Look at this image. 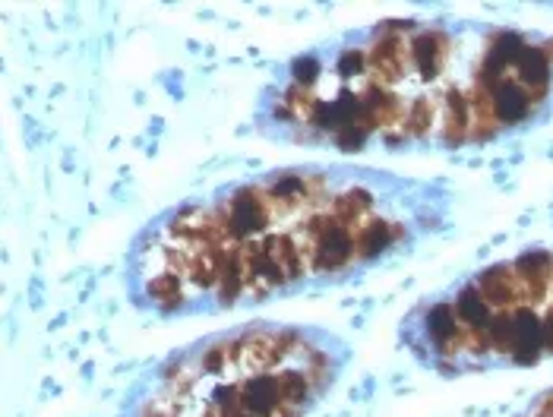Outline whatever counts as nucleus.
Here are the masks:
<instances>
[{
  "label": "nucleus",
  "mask_w": 553,
  "mask_h": 417,
  "mask_svg": "<svg viewBox=\"0 0 553 417\" xmlns=\"http://www.w3.org/2000/svg\"><path fill=\"white\" fill-rule=\"evenodd\" d=\"M332 373L323 335L244 326L177 354L133 417H304Z\"/></svg>",
  "instance_id": "f257e3e1"
},
{
  "label": "nucleus",
  "mask_w": 553,
  "mask_h": 417,
  "mask_svg": "<svg viewBox=\"0 0 553 417\" xmlns=\"http://www.w3.org/2000/svg\"><path fill=\"white\" fill-rule=\"evenodd\" d=\"M544 354V320L531 310L519 307L516 310V345H512L509 361L519 367H535Z\"/></svg>",
  "instance_id": "f03ea898"
},
{
  "label": "nucleus",
  "mask_w": 553,
  "mask_h": 417,
  "mask_svg": "<svg viewBox=\"0 0 553 417\" xmlns=\"http://www.w3.org/2000/svg\"><path fill=\"white\" fill-rule=\"evenodd\" d=\"M427 332L430 342L437 351L449 354L459 348V320H456V307L452 304H433L427 310Z\"/></svg>",
  "instance_id": "7ed1b4c3"
},
{
  "label": "nucleus",
  "mask_w": 553,
  "mask_h": 417,
  "mask_svg": "<svg viewBox=\"0 0 553 417\" xmlns=\"http://www.w3.org/2000/svg\"><path fill=\"white\" fill-rule=\"evenodd\" d=\"M490 304L484 301V294L478 291V285H465L459 291V301H456V320L465 323L471 332H478V342H481V335L490 323Z\"/></svg>",
  "instance_id": "20e7f679"
},
{
  "label": "nucleus",
  "mask_w": 553,
  "mask_h": 417,
  "mask_svg": "<svg viewBox=\"0 0 553 417\" xmlns=\"http://www.w3.org/2000/svg\"><path fill=\"white\" fill-rule=\"evenodd\" d=\"M544 351L553 354V310L544 316Z\"/></svg>",
  "instance_id": "39448f33"
}]
</instances>
